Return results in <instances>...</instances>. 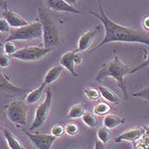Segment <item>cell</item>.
I'll list each match as a JSON object with an SVG mask.
<instances>
[{
  "label": "cell",
  "mask_w": 149,
  "mask_h": 149,
  "mask_svg": "<svg viewBox=\"0 0 149 149\" xmlns=\"http://www.w3.org/2000/svg\"><path fill=\"white\" fill-rule=\"evenodd\" d=\"M111 111V106L107 102H100L95 105L94 108V114L97 116H106Z\"/></svg>",
  "instance_id": "22"
},
{
  "label": "cell",
  "mask_w": 149,
  "mask_h": 149,
  "mask_svg": "<svg viewBox=\"0 0 149 149\" xmlns=\"http://www.w3.org/2000/svg\"><path fill=\"white\" fill-rule=\"evenodd\" d=\"M146 130L143 127H134L127 130L126 131L120 134L115 139V142L118 143L121 141H135L139 138L143 136Z\"/></svg>",
  "instance_id": "12"
},
{
  "label": "cell",
  "mask_w": 149,
  "mask_h": 149,
  "mask_svg": "<svg viewBox=\"0 0 149 149\" xmlns=\"http://www.w3.org/2000/svg\"><path fill=\"white\" fill-rule=\"evenodd\" d=\"M133 97H139V98H142L146 101L149 102V85L145 87L144 89L141 90L137 92H135L132 94Z\"/></svg>",
  "instance_id": "29"
},
{
  "label": "cell",
  "mask_w": 149,
  "mask_h": 149,
  "mask_svg": "<svg viewBox=\"0 0 149 149\" xmlns=\"http://www.w3.org/2000/svg\"><path fill=\"white\" fill-rule=\"evenodd\" d=\"M97 89L101 93V95L106 101L112 102V103H118L119 98L113 91H112L111 89H109L108 87H106V86H99V87H97Z\"/></svg>",
  "instance_id": "19"
},
{
  "label": "cell",
  "mask_w": 149,
  "mask_h": 149,
  "mask_svg": "<svg viewBox=\"0 0 149 149\" xmlns=\"http://www.w3.org/2000/svg\"><path fill=\"white\" fill-rule=\"evenodd\" d=\"M45 84L44 83H42L38 87H37L36 89L28 91V93L26 95V98H25V102L26 104H35L38 102L45 92Z\"/></svg>",
  "instance_id": "16"
},
{
  "label": "cell",
  "mask_w": 149,
  "mask_h": 149,
  "mask_svg": "<svg viewBox=\"0 0 149 149\" xmlns=\"http://www.w3.org/2000/svg\"><path fill=\"white\" fill-rule=\"evenodd\" d=\"M100 13L90 10V13L103 25L104 38L100 42L99 45L95 46L92 50L90 51V54L94 53L102 46L110 43H130V44H142L149 46V36L139 30L133 29L128 26H122L118 23L113 22L111 18H109L104 11L102 4H99Z\"/></svg>",
  "instance_id": "1"
},
{
  "label": "cell",
  "mask_w": 149,
  "mask_h": 149,
  "mask_svg": "<svg viewBox=\"0 0 149 149\" xmlns=\"http://www.w3.org/2000/svg\"><path fill=\"white\" fill-rule=\"evenodd\" d=\"M65 133V127L61 125H55L51 129V135L56 138L62 136Z\"/></svg>",
  "instance_id": "28"
},
{
  "label": "cell",
  "mask_w": 149,
  "mask_h": 149,
  "mask_svg": "<svg viewBox=\"0 0 149 149\" xmlns=\"http://www.w3.org/2000/svg\"><path fill=\"white\" fill-rule=\"evenodd\" d=\"M3 133L10 149H26L21 140L7 128L3 129Z\"/></svg>",
  "instance_id": "15"
},
{
  "label": "cell",
  "mask_w": 149,
  "mask_h": 149,
  "mask_svg": "<svg viewBox=\"0 0 149 149\" xmlns=\"http://www.w3.org/2000/svg\"><path fill=\"white\" fill-rule=\"evenodd\" d=\"M11 65V56L3 53H0V68H6Z\"/></svg>",
  "instance_id": "26"
},
{
  "label": "cell",
  "mask_w": 149,
  "mask_h": 149,
  "mask_svg": "<svg viewBox=\"0 0 149 149\" xmlns=\"http://www.w3.org/2000/svg\"><path fill=\"white\" fill-rule=\"evenodd\" d=\"M125 119L115 114H107L103 119V126L108 128L109 130L114 129L118 125L125 124Z\"/></svg>",
  "instance_id": "18"
},
{
  "label": "cell",
  "mask_w": 149,
  "mask_h": 149,
  "mask_svg": "<svg viewBox=\"0 0 149 149\" xmlns=\"http://www.w3.org/2000/svg\"><path fill=\"white\" fill-rule=\"evenodd\" d=\"M148 129H149V128H148Z\"/></svg>",
  "instance_id": "39"
},
{
  "label": "cell",
  "mask_w": 149,
  "mask_h": 149,
  "mask_svg": "<svg viewBox=\"0 0 149 149\" xmlns=\"http://www.w3.org/2000/svg\"><path fill=\"white\" fill-rule=\"evenodd\" d=\"M94 149H107L106 147H105V144L102 143L101 141L99 140H96L95 141V147H94Z\"/></svg>",
  "instance_id": "34"
},
{
  "label": "cell",
  "mask_w": 149,
  "mask_h": 149,
  "mask_svg": "<svg viewBox=\"0 0 149 149\" xmlns=\"http://www.w3.org/2000/svg\"><path fill=\"white\" fill-rule=\"evenodd\" d=\"M43 36V31H42V26L41 23L38 21L34 22L28 23L27 25L14 28L10 32V34L8 38L5 39V41H27L32 39H37L41 38Z\"/></svg>",
  "instance_id": "4"
},
{
  "label": "cell",
  "mask_w": 149,
  "mask_h": 149,
  "mask_svg": "<svg viewBox=\"0 0 149 149\" xmlns=\"http://www.w3.org/2000/svg\"><path fill=\"white\" fill-rule=\"evenodd\" d=\"M0 93L10 96H22L26 95L28 90L14 84L10 78L0 70Z\"/></svg>",
  "instance_id": "9"
},
{
  "label": "cell",
  "mask_w": 149,
  "mask_h": 149,
  "mask_svg": "<svg viewBox=\"0 0 149 149\" xmlns=\"http://www.w3.org/2000/svg\"><path fill=\"white\" fill-rule=\"evenodd\" d=\"M53 95L50 89H47L45 94V98L43 102L39 104L35 111L34 118L30 127V130H34L40 127H42L46 122L48 116L50 113V109L52 107Z\"/></svg>",
  "instance_id": "6"
},
{
  "label": "cell",
  "mask_w": 149,
  "mask_h": 149,
  "mask_svg": "<svg viewBox=\"0 0 149 149\" xmlns=\"http://www.w3.org/2000/svg\"><path fill=\"white\" fill-rule=\"evenodd\" d=\"M65 1H66L68 4H70V5H72V6H73V7H76V5H77L79 0H65Z\"/></svg>",
  "instance_id": "36"
},
{
  "label": "cell",
  "mask_w": 149,
  "mask_h": 149,
  "mask_svg": "<svg viewBox=\"0 0 149 149\" xmlns=\"http://www.w3.org/2000/svg\"><path fill=\"white\" fill-rule=\"evenodd\" d=\"M54 49H49L40 46H26L19 49L11 57L16 60H20L22 61H36L43 57H45L48 54L52 52Z\"/></svg>",
  "instance_id": "7"
},
{
  "label": "cell",
  "mask_w": 149,
  "mask_h": 149,
  "mask_svg": "<svg viewBox=\"0 0 149 149\" xmlns=\"http://www.w3.org/2000/svg\"><path fill=\"white\" fill-rule=\"evenodd\" d=\"M148 67H149V52H148V56H147L146 60H145L141 64H140L139 66H137V67H136V68H134L131 69L130 73H135V72H136L140 71V70H141V69H144V68H148Z\"/></svg>",
  "instance_id": "31"
},
{
  "label": "cell",
  "mask_w": 149,
  "mask_h": 149,
  "mask_svg": "<svg viewBox=\"0 0 149 149\" xmlns=\"http://www.w3.org/2000/svg\"><path fill=\"white\" fill-rule=\"evenodd\" d=\"M10 31V26L9 25V23L7 22V21L3 17H0V33H9Z\"/></svg>",
  "instance_id": "30"
},
{
  "label": "cell",
  "mask_w": 149,
  "mask_h": 149,
  "mask_svg": "<svg viewBox=\"0 0 149 149\" xmlns=\"http://www.w3.org/2000/svg\"><path fill=\"white\" fill-rule=\"evenodd\" d=\"M84 113V105L83 103L75 104L72 107H71V108L69 109L68 113L67 114V118L71 119H75L81 118Z\"/></svg>",
  "instance_id": "20"
},
{
  "label": "cell",
  "mask_w": 149,
  "mask_h": 149,
  "mask_svg": "<svg viewBox=\"0 0 149 149\" xmlns=\"http://www.w3.org/2000/svg\"><path fill=\"white\" fill-rule=\"evenodd\" d=\"M62 70H63V68L61 65H56V66L52 67L51 68H49L47 71V72L45 75V79H44L43 83L45 85H48V84H50L56 82L61 77Z\"/></svg>",
  "instance_id": "17"
},
{
  "label": "cell",
  "mask_w": 149,
  "mask_h": 149,
  "mask_svg": "<svg viewBox=\"0 0 149 149\" xmlns=\"http://www.w3.org/2000/svg\"><path fill=\"white\" fill-rule=\"evenodd\" d=\"M100 31H101V26H95L94 27H91V29H89L88 31L84 32L79 38L77 50L79 52L87 50L91 46L95 37L98 35Z\"/></svg>",
  "instance_id": "10"
},
{
  "label": "cell",
  "mask_w": 149,
  "mask_h": 149,
  "mask_svg": "<svg viewBox=\"0 0 149 149\" xmlns=\"http://www.w3.org/2000/svg\"><path fill=\"white\" fill-rule=\"evenodd\" d=\"M8 9V3L5 0H0V10H6Z\"/></svg>",
  "instance_id": "35"
},
{
  "label": "cell",
  "mask_w": 149,
  "mask_h": 149,
  "mask_svg": "<svg viewBox=\"0 0 149 149\" xmlns=\"http://www.w3.org/2000/svg\"><path fill=\"white\" fill-rule=\"evenodd\" d=\"M84 93L88 99L91 101H97L101 98V93L97 88L94 87H87L84 89Z\"/></svg>",
  "instance_id": "24"
},
{
  "label": "cell",
  "mask_w": 149,
  "mask_h": 149,
  "mask_svg": "<svg viewBox=\"0 0 149 149\" xmlns=\"http://www.w3.org/2000/svg\"><path fill=\"white\" fill-rule=\"evenodd\" d=\"M73 61H74L75 66H80L81 64L83 63V61H84V56H83L82 53L78 51L77 49L75 51L74 56H73Z\"/></svg>",
  "instance_id": "32"
},
{
  "label": "cell",
  "mask_w": 149,
  "mask_h": 149,
  "mask_svg": "<svg viewBox=\"0 0 149 149\" xmlns=\"http://www.w3.org/2000/svg\"><path fill=\"white\" fill-rule=\"evenodd\" d=\"M82 120L87 126L94 128L97 125V118L95 115L91 112H84V113L82 115Z\"/></svg>",
  "instance_id": "23"
},
{
  "label": "cell",
  "mask_w": 149,
  "mask_h": 149,
  "mask_svg": "<svg viewBox=\"0 0 149 149\" xmlns=\"http://www.w3.org/2000/svg\"><path fill=\"white\" fill-rule=\"evenodd\" d=\"M97 2H98V5H99V4H102V3H101V0H97Z\"/></svg>",
  "instance_id": "38"
},
{
  "label": "cell",
  "mask_w": 149,
  "mask_h": 149,
  "mask_svg": "<svg viewBox=\"0 0 149 149\" xmlns=\"http://www.w3.org/2000/svg\"><path fill=\"white\" fill-rule=\"evenodd\" d=\"M141 25H142V27H143L146 31L149 32V15H146V16L142 19Z\"/></svg>",
  "instance_id": "33"
},
{
  "label": "cell",
  "mask_w": 149,
  "mask_h": 149,
  "mask_svg": "<svg viewBox=\"0 0 149 149\" xmlns=\"http://www.w3.org/2000/svg\"><path fill=\"white\" fill-rule=\"evenodd\" d=\"M75 51L76 50H70V51L64 53L60 58L59 65H61L63 68L68 70L72 76L78 77L79 74L77 73V72L75 70V64H74V61H73Z\"/></svg>",
  "instance_id": "14"
},
{
  "label": "cell",
  "mask_w": 149,
  "mask_h": 149,
  "mask_svg": "<svg viewBox=\"0 0 149 149\" xmlns=\"http://www.w3.org/2000/svg\"><path fill=\"white\" fill-rule=\"evenodd\" d=\"M3 17L7 21L10 27L14 28L22 27L28 24V22L25 18H23L21 15L9 9L3 10Z\"/></svg>",
  "instance_id": "13"
},
{
  "label": "cell",
  "mask_w": 149,
  "mask_h": 149,
  "mask_svg": "<svg viewBox=\"0 0 149 149\" xmlns=\"http://www.w3.org/2000/svg\"><path fill=\"white\" fill-rule=\"evenodd\" d=\"M23 132L27 136L32 144L37 149H51L54 142L56 140V137L51 134L49 135L38 132L32 133L26 130H23Z\"/></svg>",
  "instance_id": "8"
},
{
  "label": "cell",
  "mask_w": 149,
  "mask_h": 149,
  "mask_svg": "<svg viewBox=\"0 0 149 149\" xmlns=\"http://www.w3.org/2000/svg\"><path fill=\"white\" fill-rule=\"evenodd\" d=\"M46 8L52 11L79 14L80 10L68 4L65 0H45Z\"/></svg>",
  "instance_id": "11"
},
{
  "label": "cell",
  "mask_w": 149,
  "mask_h": 149,
  "mask_svg": "<svg viewBox=\"0 0 149 149\" xmlns=\"http://www.w3.org/2000/svg\"><path fill=\"white\" fill-rule=\"evenodd\" d=\"M97 137H98V140L101 141L104 144L107 143L112 137L111 130H109L108 128L105 126L101 127L97 130Z\"/></svg>",
  "instance_id": "21"
},
{
  "label": "cell",
  "mask_w": 149,
  "mask_h": 149,
  "mask_svg": "<svg viewBox=\"0 0 149 149\" xmlns=\"http://www.w3.org/2000/svg\"><path fill=\"white\" fill-rule=\"evenodd\" d=\"M3 47L4 53L10 56L14 55L18 50L17 46L15 45V44L13 41H5Z\"/></svg>",
  "instance_id": "25"
},
{
  "label": "cell",
  "mask_w": 149,
  "mask_h": 149,
  "mask_svg": "<svg viewBox=\"0 0 149 149\" xmlns=\"http://www.w3.org/2000/svg\"><path fill=\"white\" fill-rule=\"evenodd\" d=\"M3 44L0 41V47H3Z\"/></svg>",
  "instance_id": "37"
},
{
  "label": "cell",
  "mask_w": 149,
  "mask_h": 149,
  "mask_svg": "<svg viewBox=\"0 0 149 149\" xmlns=\"http://www.w3.org/2000/svg\"><path fill=\"white\" fill-rule=\"evenodd\" d=\"M131 68L124 63L117 56H115L111 61L104 63L95 76V80L97 82L103 80L106 78H112L118 83V87L123 92L125 99L127 100L129 98L127 87L125 78L127 74L130 73Z\"/></svg>",
  "instance_id": "3"
},
{
  "label": "cell",
  "mask_w": 149,
  "mask_h": 149,
  "mask_svg": "<svg viewBox=\"0 0 149 149\" xmlns=\"http://www.w3.org/2000/svg\"><path fill=\"white\" fill-rule=\"evenodd\" d=\"M79 131V127L74 123H69L65 127V132L71 136H76Z\"/></svg>",
  "instance_id": "27"
},
{
  "label": "cell",
  "mask_w": 149,
  "mask_h": 149,
  "mask_svg": "<svg viewBox=\"0 0 149 149\" xmlns=\"http://www.w3.org/2000/svg\"><path fill=\"white\" fill-rule=\"evenodd\" d=\"M7 118L17 127L26 126L27 118V104L23 101H12L3 107Z\"/></svg>",
  "instance_id": "5"
},
{
  "label": "cell",
  "mask_w": 149,
  "mask_h": 149,
  "mask_svg": "<svg viewBox=\"0 0 149 149\" xmlns=\"http://www.w3.org/2000/svg\"><path fill=\"white\" fill-rule=\"evenodd\" d=\"M38 16L42 26L44 47L55 49L61 41V26L59 20L52 10L46 7L38 8Z\"/></svg>",
  "instance_id": "2"
}]
</instances>
